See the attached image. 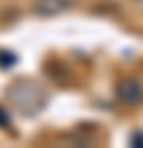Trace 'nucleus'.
Returning a JSON list of instances; mask_svg holds the SVG:
<instances>
[{
	"label": "nucleus",
	"mask_w": 143,
	"mask_h": 148,
	"mask_svg": "<svg viewBox=\"0 0 143 148\" xmlns=\"http://www.w3.org/2000/svg\"><path fill=\"white\" fill-rule=\"evenodd\" d=\"M72 5V0H34L32 11L37 16H58Z\"/></svg>",
	"instance_id": "obj_2"
},
{
	"label": "nucleus",
	"mask_w": 143,
	"mask_h": 148,
	"mask_svg": "<svg viewBox=\"0 0 143 148\" xmlns=\"http://www.w3.org/2000/svg\"><path fill=\"white\" fill-rule=\"evenodd\" d=\"M117 98L127 106H138L143 103V85L133 77H124L119 85H117Z\"/></svg>",
	"instance_id": "obj_1"
},
{
	"label": "nucleus",
	"mask_w": 143,
	"mask_h": 148,
	"mask_svg": "<svg viewBox=\"0 0 143 148\" xmlns=\"http://www.w3.org/2000/svg\"><path fill=\"white\" fill-rule=\"evenodd\" d=\"M130 143H133V145H143V132H135V135L130 138Z\"/></svg>",
	"instance_id": "obj_3"
}]
</instances>
